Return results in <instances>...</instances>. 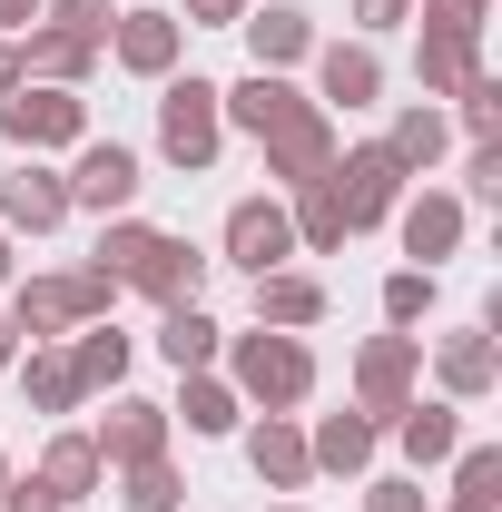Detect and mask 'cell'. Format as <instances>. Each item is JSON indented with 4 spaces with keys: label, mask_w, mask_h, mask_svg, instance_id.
I'll return each mask as SVG.
<instances>
[{
    "label": "cell",
    "mask_w": 502,
    "mask_h": 512,
    "mask_svg": "<svg viewBox=\"0 0 502 512\" xmlns=\"http://www.w3.org/2000/svg\"><path fill=\"white\" fill-rule=\"evenodd\" d=\"M443 148H453V119H443V99H404L394 128H384V158L404 168V178H434Z\"/></svg>",
    "instance_id": "ffe728a7"
},
{
    "label": "cell",
    "mask_w": 502,
    "mask_h": 512,
    "mask_svg": "<svg viewBox=\"0 0 502 512\" xmlns=\"http://www.w3.org/2000/svg\"><path fill=\"white\" fill-rule=\"evenodd\" d=\"M463 197L473 207H502V138H473L463 148Z\"/></svg>",
    "instance_id": "74e56055"
},
{
    "label": "cell",
    "mask_w": 502,
    "mask_h": 512,
    "mask_svg": "<svg viewBox=\"0 0 502 512\" xmlns=\"http://www.w3.org/2000/svg\"><path fill=\"white\" fill-rule=\"evenodd\" d=\"M60 345H69L79 394H119L128 365H138V335H119V325H79V335H60Z\"/></svg>",
    "instance_id": "d4e9b609"
},
{
    "label": "cell",
    "mask_w": 502,
    "mask_h": 512,
    "mask_svg": "<svg viewBox=\"0 0 502 512\" xmlns=\"http://www.w3.org/2000/svg\"><path fill=\"white\" fill-rule=\"evenodd\" d=\"M453 512H502V453L493 444L453 453Z\"/></svg>",
    "instance_id": "836d02e7"
},
{
    "label": "cell",
    "mask_w": 502,
    "mask_h": 512,
    "mask_svg": "<svg viewBox=\"0 0 502 512\" xmlns=\"http://www.w3.org/2000/svg\"><path fill=\"white\" fill-rule=\"evenodd\" d=\"M119 503L128 512H188V473H178V453L128 463V473H119Z\"/></svg>",
    "instance_id": "1f68e13d"
},
{
    "label": "cell",
    "mask_w": 502,
    "mask_h": 512,
    "mask_svg": "<svg viewBox=\"0 0 502 512\" xmlns=\"http://www.w3.org/2000/svg\"><path fill=\"white\" fill-rule=\"evenodd\" d=\"M473 10H493V0H473Z\"/></svg>",
    "instance_id": "681fc988"
},
{
    "label": "cell",
    "mask_w": 502,
    "mask_h": 512,
    "mask_svg": "<svg viewBox=\"0 0 502 512\" xmlns=\"http://www.w3.org/2000/svg\"><path fill=\"white\" fill-rule=\"evenodd\" d=\"M0 89H20V40H0Z\"/></svg>",
    "instance_id": "ee69618b"
},
{
    "label": "cell",
    "mask_w": 502,
    "mask_h": 512,
    "mask_svg": "<svg viewBox=\"0 0 502 512\" xmlns=\"http://www.w3.org/2000/svg\"><path fill=\"white\" fill-rule=\"evenodd\" d=\"M60 178H69V217H79V207H89V217H128L138 188H148V158H138L128 138H79Z\"/></svg>",
    "instance_id": "52a82bcc"
},
{
    "label": "cell",
    "mask_w": 502,
    "mask_h": 512,
    "mask_svg": "<svg viewBox=\"0 0 502 512\" xmlns=\"http://www.w3.org/2000/svg\"><path fill=\"white\" fill-rule=\"evenodd\" d=\"M384 30H414V0H355V40H384Z\"/></svg>",
    "instance_id": "f35d334b"
},
{
    "label": "cell",
    "mask_w": 502,
    "mask_h": 512,
    "mask_svg": "<svg viewBox=\"0 0 502 512\" xmlns=\"http://www.w3.org/2000/svg\"><path fill=\"white\" fill-rule=\"evenodd\" d=\"M10 365H20V335H10V316H0V375H10Z\"/></svg>",
    "instance_id": "f6af8a7d"
},
{
    "label": "cell",
    "mask_w": 502,
    "mask_h": 512,
    "mask_svg": "<svg viewBox=\"0 0 502 512\" xmlns=\"http://www.w3.org/2000/svg\"><path fill=\"white\" fill-rule=\"evenodd\" d=\"M207 266H217V256H197L188 237H168V227H158V237H148V256H138V276H128V286H138L148 306H197V286H207Z\"/></svg>",
    "instance_id": "d6986e66"
},
{
    "label": "cell",
    "mask_w": 502,
    "mask_h": 512,
    "mask_svg": "<svg viewBox=\"0 0 502 512\" xmlns=\"http://www.w3.org/2000/svg\"><path fill=\"white\" fill-rule=\"evenodd\" d=\"M404 168L384 158V138H355V148H335V168H325V197L345 207V237H365V227H384L394 207H404Z\"/></svg>",
    "instance_id": "8992f818"
},
{
    "label": "cell",
    "mask_w": 502,
    "mask_h": 512,
    "mask_svg": "<svg viewBox=\"0 0 502 512\" xmlns=\"http://www.w3.org/2000/svg\"><path fill=\"white\" fill-rule=\"evenodd\" d=\"M178 50H188L178 10H119V30H109V60L128 79H178Z\"/></svg>",
    "instance_id": "5bb4252c"
},
{
    "label": "cell",
    "mask_w": 502,
    "mask_h": 512,
    "mask_svg": "<svg viewBox=\"0 0 502 512\" xmlns=\"http://www.w3.org/2000/svg\"><path fill=\"white\" fill-rule=\"evenodd\" d=\"M434 384H443V404H483L502 384V345H493V325H463V335H443L434 345Z\"/></svg>",
    "instance_id": "ac0fdd59"
},
{
    "label": "cell",
    "mask_w": 502,
    "mask_h": 512,
    "mask_svg": "<svg viewBox=\"0 0 502 512\" xmlns=\"http://www.w3.org/2000/svg\"><path fill=\"white\" fill-rule=\"evenodd\" d=\"M168 424H188L197 444H217V434H237V424H247V404H237V384L207 365V375H178V404H168Z\"/></svg>",
    "instance_id": "484cf974"
},
{
    "label": "cell",
    "mask_w": 502,
    "mask_h": 512,
    "mask_svg": "<svg viewBox=\"0 0 502 512\" xmlns=\"http://www.w3.org/2000/svg\"><path fill=\"white\" fill-rule=\"evenodd\" d=\"M256 325H276V335L325 325V276H306V266H266V276H256Z\"/></svg>",
    "instance_id": "7402d4cb"
},
{
    "label": "cell",
    "mask_w": 502,
    "mask_h": 512,
    "mask_svg": "<svg viewBox=\"0 0 502 512\" xmlns=\"http://www.w3.org/2000/svg\"><path fill=\"white\" fill-rule=\"evenodd\" d=\"M237 30H247V60H256V69H296V60L315 50V20L296 10V0H256Z\"/></svg>",
    "instance_id": "603a6c76"
},
{
    "label": "cell",
    "mask_w": 502,
    "mask_h": 512,
    "mask_svg": "<svg viewBox=\"0 0 502 512\" xmlns=\"http://www.w3.org/2000/svg\"><path fill=\"white\" fill-rule=\"evenodd\" d=\"M296 109H315V99L296 89V79H286V69H247L237 89H217V119H227V128H247V138H276V128L296 119Z\"/></svg>",
    "instance_id": "e0dca14e"
},
{
    "label": "cell",
    "mask_w": 502,
    "mask_h": 512,
    "mask_svg": "<svg viewBox=\"0 0 502 512\" xmlns=\"http://www.w3.org/2000/svg\"><path fill=\"white\" fill-rule=\"evenodd\" d=\"M99 69L89 40H60V30H20V79H50V89H79Z\"/></svg>",
    "instance_id": "f546056e"
},
{
    "label": "cell",
    "mask_w": 502,
    "mask_h": 512,
    "mask_svg": "<svg viewBox=\"0 0 502 512\" xmlns=\"http://www.w3.org/2000/svg\"><path fill=\"white\" fill-rule=\"evenodd\" d=\"M256 148H266L276 197H296V188H315V178L335 168V148H345V138H335V119H325V109H296V119L276 128V138H256Z\"/></svg>",
    "instance_id": "4fadbf2b"
},
{
    "label": "cell",
    "mask_w": 502,
    "mask_h": 512,
    "mask_svg": "<svg viewBox=\"0 0 502 512\" xmlns=\"http://www.w3.org/2000/svg\"><path fill=\"white\" fill-rule=\"evenodd\" d=\"M365 512H424V483L414 473H384V483H365Z\"/></svg>",
    "instance_id": "60d3db41"
},
{
    "label": "cell",
    "mask_w": 502,
    "mask_h": 512,
    "mask_svg": "<svg viewBox=\"0 0 502 512\" xmlns=\"http://www.w3.org/2000/svg\"><path fill=\"white\" fill-rule=\"evenodd\" d=\"M384 434L404 444V463H414V473H434V463H453V453H463V404H443V394L424 404V394H414Z\"/></svg>",
    "instance_id": "44dd1931"
},
{
    "label": "cell",
    "mask_w": 502,
    "mask_h": 512,
    "mask_svg": "<svg viewBox=\"0 0 502 512\" xmlns=\"http://www.w3.org/2000/svg\"><path fill=\"white\" fill-rule=\"evenodd\" d=\"M89 444H99V463L109 473H128V463H148V453H168L178 444V424H168V404H148V394H109V414L89 424Z\"/></svg>",
    "instance_id": "8fae6325"
},
{
    "label": "cell",
    "mask_w": 502,
    "mask_h": 512,
    "mask_svg": "<svg viewBox=\"0 0 502 512\" xmlns=\"http://www.w3.org/2000/svg\"><path fill=\"white\" fill-rule=\"evenodd\" d=\"M158 355H168L178 375H207V365L227 355V325L207 316V306H158Z\"/></svg>",
    "instance_id": "83f0119b"
},
{
    "label": "cell",
    "mask_w": 502,
    "mask_h": 512,
    "mask_svg": "<svg viewBox=\"0 0 502 512\" xmlns=\"http://www.w3.org/2000/svg\"><path fill=\"white\" fill-rule=\"evenodd\" d=\"M286 227H296V256H345V207L325 197V178L286 197Z\"/></svg>",
    "instance_id": "4dcf8cb0"
},
{
    "label": "cell",
    "mask_w": 502,
    "mask_h": 512,
    "mask_svg": "<svg viewBox=\"0 0 502 512\" xmlns=\"http://www.w3.org/2000/svg\"><path fill=\"white\" fill-rule=\"evenodd\" d=\"M10 247H20V237H10V227H0V286H10V276H20V256H10Z\"/></svg>",
    "instance_id": "bcb514c9"
},
{
    "label": "cell",
    "mask_w": 502,
    "mask_h": 512,
    "mask_svg": "<svg viewBox=\"0 0 502 512\" xmlns=\"http://www.w3.org/2000/svg\"><path fill=\"white\" fill-rule=\"evenodd\" d=\"M217 266H237V276H266V266H296V227H286V197H237L227 207V227H217Z\"/></svg>",
    "instance_id": "9c48e42d"
},
{
    "label": "cell",
    "mask_w": 502,
    "mask_h": 512,
    "mask_svg": "<svg viewBox=\"0 0 502 512\" xmlns=\"http://www.w3.org/2000/svg\"><path fill=\"white\" fill-rule=\"evenodd\" d=\"M306 60H315V109H325V119L384 99V50H375V40H315Z\"/></svg>",
    "instance_id": "7c38bea8"
},
{
    "label": "cell",
    "mask_w": 502,
    "mask_h": 512,
    "mask_svg": "<svg viewBox=\"0 0 502 512\" xmlns=\"http://www.w3.org/2000/svg\"><path fill=\"white\" fill-rule=\"evenodd\" d=\"M40 30H60V40H89V50L109 60V30H119V0H40Z\"/></svg>",
    "instance_id": "e575fe53"
},
{
    "label": "cell",
    "mask_w": 502,
    "mask_h": 512,
    "mask_svg": "<svg viewBox=\"0 0 502 512\" xmlns=\"http://www.w3.org/2000/svg\"><path fill=\"white\" fill-rule=\"evenodd\" d=\"M109 306H119V286L99 276V266H60V276H10V335H30V345H60V335H79V325H109Z\"/></svg>",
    "instance_id": "7a4b0ae2"
},
{
    "label": "cell",
    "mask_w": 502,
    "mask_h": 512,
    "mask_svg": "<svg viewBox=\"0 0 502 512\" xmlns=\"http://www.w3.org/2000/svg\"><path fill=\"white\" fill-rule=\"evenodd\" d=\"M227 148V119H217V79H158V158L207 178Z\"/></svg>",
    "instance_id": "5b68a950"
},
{
    "label": "cell",
    "mask_w": 502,
    "mask_h": 512,
    "mask_svg": "<svg viewBox=\"0 0 502 512\" xmlns=\"http://www.w3.org/2000/svg\"><path fill=\"white\" fill-rule=\"evenodd\" d=\"M0 512H69V503L40 483V473H10V483H0Z\"/></svg>",
    "instance_id": "ab89813d"
},
{
    "label": "cell",
    "mask_w": 502,
    "mask_h": 512,
    "mask_svg": "<svg viewBox=\"0 0 502 512\" xmlns=\"http://www.w3.org/2000/svg\"><path fill=\"white\" fill-rule=\"evenodd\" d=\"M20 30H40V0H0V40H20Z\"/></svg>",
    "instance_id": "7bdbcfd3"
},
{
    "label": "cell",
    "mask_w": 502,
    "mask_h": 512,
    "mask_svg": "<svg viewBox=\"0 0 502 512\" xmlns=\"http://www.w3.org/2000/svg\"><path fill=\"white\" fill-rule=\"evenodd\" d=\"M375 444H384V424H375V414H355V404H345V414H315V424H306L315 473H365V463H375Z\"/></svg>",
    "instance_id": "4316f807"
},
{
    "label": "cell",
    "mask_w": 502,
    "mask_h": 512,
    "mask_svg": "<svg viewBox=\"0 0 502 512\" xmlns=\"http://www.w3.org/2000/svg\"><path fill=\"white\" fill-rule=\"evenodd\" d=\"M384 227H394L404 266H443V256H463V227H473V207H463L453 188H404V207H394Z\"/></svg>",
    "instance_id": "30bf717a"
},
{
    "label": "cell",
    "mask_w": 502,
    "mask_h": 512,
    "mask_svg": "<svg viewBox=\"0 0 502 512\" xmlns=\"http://www.w3.org/2000/svg\"><path fill=\"white\" fill-rule=\"evenodd\" d=\"M414 89L424 99H453L473 69H483V10L473 0H414Z\"/></svg>",
    "instance_id": "3957f363"
},
{
    "label": "cell",
    "mask_w": 502,
    "mask_h": 512,
    "mask_svg": "<svg viewBox=\"0 0 502 512\" xmlns=\"http://www.w3.org/2000/svg\"><path fill=\"white\" fill-rule=\"evenodd\" d=\"M237 434H247V473L266 493H306L315 483V453H306V424H296V414H256Z\"/></svg>",
    "instance_id": "2e32d148"
},
{
    "label": "cell",
    "mask_w": 502,
    "mask_h": 512,
    "mask_svg": "<svg viewBox=\"0 0 502 512\" xmlns=\"http://www.w3.org/2000/svg\"><path fill=\"white\" fill-rule=\"evenodd\" d=\"M247 10H256V0H178V20H188V30H237Z\"/></svg>",
    "instance_id": "b9f144b4"
},
{
    "label": "cell",
    "mask_w": 502,
    "mask_h": 512,
    "mask_svg": "<svg viewBox=\"0 0 502 512\" xmlns=\"http://www.w3.org/2000/svg\"><path fill=\"white\" fill-rule=\"evenodd\" d=\"M424 316H434V266H394V276H384V325L414 335Z\"/></svg>",
    "instance_id": "8d00e7d4"
},
{
    "label": "cell",
    "mask_w": 502,
    "mask_h": 512,
    "mask_svg": "<svg viewBox=\"0 0 502 512\" xmlns=\"http://www.w3.org/2000/svg\"><path fill=\"white\" fill-rule=\"evenodd\" d=\"M30 473H40L60 503H89V493L109 483V463H99V444H89V424H60V434L40 444V463H30Z\"/></svg>",
    "instance_id": "cb8c5ba5"
},
{
    "label": "cell",
    "mask_w": 502,
    "mask_h": 512,
    "mask_svg": "<svg viewBox=\"0 0 502 512\" xmlns=\"http://www.w3.org/2000/svg\"><path fill=\"white\" fill-rule=\"evenodd\" d=\"M89 138V99L79 89H50V79H20V89H0V148H20V158H60Z\"/></svg>",
    "instance_id": "277c9868"
},
{
    "label": "cell",
    "mask_w": 502,
    "mask_h": 512,
    "mask_svg": "<svg viewBox=\"0 0 502 512\" xmlns=\"http://www.w3.org/2000/svg\"><path fill=\"white\" fill-rule=\"evenodd\" d=\"M443 119L463 128V138H502V79H493V69H473V79L453 89V109H443Z\"/></svg>",
    "instance_id": "d590c367"
},
{
    "label": "cell",
    "mask_w": 502,
    "mask_h": 512,
    "mask_svg": "<svg viewBox=\"0 0 502 512\" xmlns=\"http://www.w3.org/2000/svg\"><path fill=\"white\" fill-rule=\"evenodd\" d=\"M0 483H10V444H0Z\"/></svg>",
    "instance_id": "7dc6e473"
},
{
    "label": "cell",
    "mask_w": 502,
    "mask_h": 512,
    "mask_svg": "<svg viewBox=\"0 0 502 512\" xmlns=\"http://www.w3.org/2000/svg\"><path fill=\"white\" fill-rule=\"evenodd\" d=\"M10 375H20V404H30V414H79V404H89L79 375H69V345H20Z\"/></svg>",
    "instance_id": "f1b7e54d"
},
{
    "label": "cell",
    "mask_w": 502,
    "mask_h": 512,
    "mask_svg": "<svg viewBox=\"0 0 502 512\" xmlns=\"http://www.w3.org/2000/svg\"><path fill=\"white\" fill-rule=\"evenodd\" d=\"M266 512H306V503H266Z\"/></svg>",
    "instance_id": "c3c4849f"
},
{
    "label": "cell",
    "mask_w": 502,
    "mask_h": 512,
    "mask_svg": "<svg viewBox=\"0 0 502 512\" xmlns=\"http://www.w3.org/2000/svg\"><path fill=\"white\" fill-rule=\"evenodd\" d=\"M217 375L237 384L247 414H296V404L315 394V345L306 335H276V325H247V335H227Z\"/></svg>",
    "instance_id": "6da1fadb"
},
{
    "label": "cell",
    "mask_w": 502,
    "mask_h": 512,
    "mask_svg": "<svg viewBox=\"0 0 502 512\" xmlns=\"http://www.w3.org/2000/svg\"><path fill=\"white\" fill-rule=\"evenodd\" d=\"M0 227H10V237H50V227H69V178L50 168V158H20V168L0 178Z\"/></svg>",
    "instance_id": "9a60e30c"
},
{
    "label": "cell",
    "mask_w": 502,
    "mask_h": 512,
    "mask_svg": "<svg viewBox=\"0 0 502 512\" xmlns=\"http://www.w3.org/2000/svg\"><path fill=\"white\" fill-rule=\"evenodd\" d=\"M424 394V335H365L355 345V414H375V424H394L404 404Z\"/></svg>",
    "instance_id": "ba28073f"
},
{
    "label": "cell",
    "mask_w": 502,
    "mask_h": 512,
    "mask_svg": "<svg viewBox=\"0 0 502 512\" xmlns=\"http://www.w3.org/2000/svg\"><path fill=\"white\" fill-rule=\"evenodd\" d=\"M148 237H158V227H148L138 207H128V217H99V247H89V266H99L109 286H128V276H138V256H148Z\"/></svg>",
    "instance_id": "d6a6232c"
}]
</instances>
